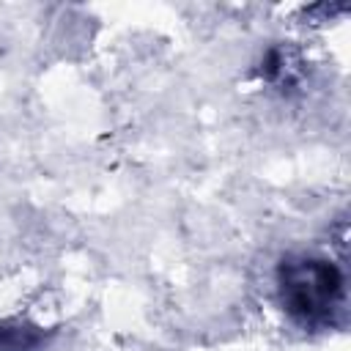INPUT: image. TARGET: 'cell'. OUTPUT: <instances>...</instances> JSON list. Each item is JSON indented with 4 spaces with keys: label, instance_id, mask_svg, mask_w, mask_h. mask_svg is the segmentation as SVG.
I'll return each mask as SVG.
<instances>
[{
    "label": "cell",
    "instance_id": "6da1fadb",
    "mask_svg": "<svg viewBox=\"0 0 351 351\" xmlns=\"http://www.w3.org/2000/svg\"><path fill=\"white\" fill-rule=\"evenodd\" d=\"M277 282L285 313L304 326L329 324L332 313L340 307L343 299V274L326 258H315V255L285 258L280 263Z\"/></svg>",
    "mask_w": 351,
    "mask_h": 351
},
{
    "label": "cell",
    "instance_id": "7a4b0ae2",
    "mask_svg": "<svg viewBox=\"0 0 351 351\" xmlns=\"http://www.w3.org/2000/svg\"><path fill=\"white\" fill-rule=\"evenodd\" d=\"M41 332L25 324H0V351H36Z\"/></svg>",
    "mask_w": 351,
    "mask_h": 351
}]
</instances>
